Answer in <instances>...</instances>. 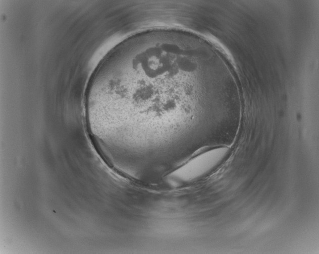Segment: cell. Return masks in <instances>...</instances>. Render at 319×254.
<instances>
[{
	"label": "cell",
	"mask_w": 319,
	"mask_h": 254,
	"mask_svg": "<svg viewBox=\"0 0 319 254\" xmlns=\"http://www.w3.org/2000/svg\"><path fill=\"white\" fill-rule=\"evenodd\" d=\"M196 48L148 34L118 46L92 77L86 97L91 144L123 160H143L201 131Z\"/></svg>",
	"instance_id": "6da1fadb"
}]
</instances>
